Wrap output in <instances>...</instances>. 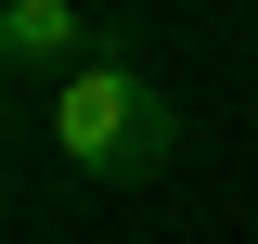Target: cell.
I'll list each match as a JSON object with an SVG mask.
<instances>
[{
	"label": "cell",
	"mask_w": 258,
	"mask_h": 244,
	"mask_svg": "<svg viewBox=\"0 0 258 244\" xmlns=\"http://www.w3.org/2000/svg\"><path fill=\"white\" fill-rule=\"evenodd\" d=\"M103 26L78 13V0H0V64L13 77H64V64H91Z\"/></svg>",
	"instance_id": "2"
},
{
	"label": "cell",
	"mask_w": 258,
	"mask_h": 244,
	"mask_svg": "<svg viewBox=\"0 0 258 244\" xmlns=\"http://www.w3.org/2000/svg\"><path fill=\"white\" fill-rule=\"evenodd\" d=\"M39 116H52V154L78 167V180H103V193H116V180H155L168 154H181V103L142 77L129 39H103L91 64H64Z\"/></svg>",
	"instance_id": "1"
}]
</instances>
